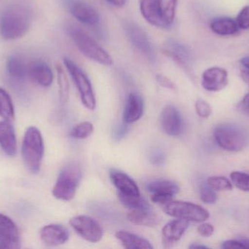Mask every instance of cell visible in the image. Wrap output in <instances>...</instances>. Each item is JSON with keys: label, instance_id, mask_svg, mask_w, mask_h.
I'll return each mask as SVG.
<instances>
[{"label": "cell", "instance_id": "60d3db41", "mask_svg": "<svg viewBox=\"0 0 249 249\" xmlns=\"http://www.w3.org/2000/svg\"><path fill=\"white\" fill-rule=\"evenodd\" d=\"M165 154L160 151H157L151 154V162L156 166H161L165 163Z\"/></svg>", "mask_w": 249, "mask_h": 249}, {"label": "cell", "instance_id": "cb8c5ba5", "mask_svg": "<svg viewBox=\"0 0 249 249\" xmlns=\"http://www.w3.org/2000/svg\"><path fill=\"white\" fill-rule=\"evenodd\" d=\"M7 70L10 77L18 80H24L28 76L29 67L18 56H11L7 61Z\"/></svg>", "mask_w": 249, "mask_h": 249}, {"label": "cell", "instance_id": "d6a6232c", "mask_svg": "<svg viewBox=\"0 0 249 249\" xmlns=\"http://www.w3.org/2000/svg\"><path fill=\"white\" fill-rule=\"evenodd\" d=\"M231 178L237 188L244 192H249V174L235 171L231 174Z\"/></svg>", "mask_w": 249, "mask_h": 249}, {"label": "cell", "instance_id": "bcb514c9", "mask_svg": "<svg viewBox=\"0 0 249 249\" xmlns=\"http://www.w3.org/2000/svg\"><path fill=\"white\" fill-rule=\"evenodd\" d=\"M240 63H241L247 70H249V56H247V57L241 58V60H240Z\"/></svg>", "mask_w": 249, "mask_h": 249}, {"label": "cell", "instance_id": "f1b7e54d", "mask_svg": "<svg viewBox=\"0 0 249 249\" xmlns=\"http://www.w3.org/2000/svg\"><path fill=\"white\" fill-rule=\"evenodd\" d=\"M56 71L60 101L64 104L68 101L70 97V83L65 70L61 64H57Z\"/></svg>", "mask_w": 249, "mask_h": 249}, {"label": "cell", "instance_id": "2e32d148", "mask_svg": "<svg viewBox=\"0 0 249 249\" xmlns=\"http://www.w3.org/2000/svg\"><path fill=\"white\" fill-rule=\"evenodd\" d=\"M40 237L44 244L50 247H56L67 242L70 232L63 225L52 224L42 228Z\"/></svg>", "mask_w": 249, "mask_h": 249}, {"label": "cell", "instance_id": "ffe728a7", "mask_svg": "<svg viewBox=\"0 0 249 249\" xmlns=\"http://www.w3.org/2000/svg\"><path fill=\"white\" fill-rule=\"evenodd\" d=\"M0 146L6 154L14 156L17 152V140L13 126L7 121H0Z\"/></svg>", "mask_w": 249, "mask_h": 249}, {"label": "cell", "instance_id": "d4e9b609", "mask_svg": "<svg viewBox=\"0 0 249 249\" xmlns=\"http://www.w3.org/2000/svg\"><path fill=\"white\" fill-rule=\"evenodd\" d=\"M127 219L131 223L139 226L155 227L159 223V218L151 211H131L127 214Z\"/></svg>", "mask_w": 249, "mask_h": 249}, {"label": "cell", "instance_id": "4dcf8cb0", "mask_svg": "<svg viewBox=\"0 0 249 249\" xmlns=\"http://www.w3.org/2000/svg\"><path fill=\"white\" fill-rule=\"evenodd\" d=\"M94 130L93 124L89 121L80 123L77 124L70 133V136L75 139H86L93 133Z\"/></svg>", "mask_w": 249, "mask_h": 249}, {"label": "cell", "instance_id": "e575fe53", "mask_svg": "<svg viewBox=\"0 0 249 249\" xmlns=\"http://www.w3.org/2000/svg\"><path fill=\"white\" fill-rule=\"evenodd\" d=\"M196 111L197 115L203 118H209L212 112L211 105L204 99H202L196 101Z\"/></svg>", "mask_w": 249, "mask_h": 249}, {"label": "cell", "instance_id": "8992f818", "mask_svg": "<svg viewBox=\"0 0 249 249\" xmlns=\"http://www.w3.org/2000/svg\"><path fill=\"white\" fill-rule=\"evenodd\" d=\"M64 63L73 81L74 82V84L78 89L83 105L87 109L93 111L96 108V101L93 87L89 77L86 73L70 58H64Z\"/></svg>", "mask_w": 249, "mask_h": 249}, {"label": "cell", "instance_id": "44dd1931", "mask_svg": "<svg viewBox=\"0 0 249 249\" xmlns=\"http://www.w3.org/2000/svg\"><path fill=\"white\" fill-rule=\"evenodd\" d=\"M210 29L219 36H233L239 32L236 20L231 17L222 16L213 19L210 23Z\"/></svg>", "mask_w": 249, "mask_h": 249}, {"label": "cell", "instance_id": "e0dca14e", "mask_svg": "<svg viewBox=\"0 0 249 249\" xmlns=\"http://www.w3.org/2000/svg\"><path fill=\"white\" fill-rule=\"evenodd\" d=\"M28 76L32 81L43 87H49L53 82V73L47 63L35 61L29 67Z\"/></svg>", "mask_w": 249, "mask_h": 249}, {"label": "cell", "instance_id": "8fae6325", "mask_svg": "<svg viewBox=\"0 0 249 249\" xmlns=\"http://www.w3.org/2000/svg\"><path fill=\"white\" fill-rule=\"evenodd\" d=\"M0 248H20V234L16 224L5 215L0 213Z\"/></svg>", "mask_w": 249, "mask_h": 249}, {"label": "cell", "instance_id": "9c48e42d", "mask_svg": "<svg viewBox=\"0 0 249 249\" xmlns=\"http://www.w3.org/2000/svg\"><path fill=\"white\" fill-rule=\"evenodd\" d=\"M71 228L80 237L90 243H98L103 238V230L99 223L90 216L80 215L70 221Z\"/></svg>", "mask_w": 249, "mask_h": 249}, {"label": "cell", "instance_id": "30bf717a", "mask_svg": "<svg viewBox=\"0 0 249 249\" xmlns=\"http://www.w3.org/2000/svg\"><path fill=\"white\" fill-rule=\"evenodd\" d=\"M160 124L162 131L168 135L178 136L183 131V118L178 110L174 105H168L160 115Z\"/></svg>", "mask_w": 249, "mask_h": 249}, {"label": "cell", "instance_id": "8d00e7d4", "mask_svg": "<svg viewBox=\"0 0 249 249\" xmlns=\"http://www.w3.org/2000/svg\"><path fill=\"white\" fill-rule=\"evenodd\" d=\"M222 248L225 249H249V240H229L222 244Z\"/></svg>", "mask_w": 249, "mask_h": 249}, {"label": "cell", "instance_id": "5b68a950", "mask_svg": "<svg viewBox=\"0 0 249 249\" xmlns=\"http://www.w3.org/2000/svg\"><path fill=\"white\" fill-rule=\"evenodd\" d=\"M213 137L218 146L228 152H240L248 144V136L245 132L229 123L217 126L213 131Z\"/></svg>", "mask_w": 249, "mask_h": 249}, {"label": "cell", "instance_id": "f6af8a7d", "mask_svg": "<svg viewBox=\"0 0 249 249\" xmlns=\"http://www.w3.org/2000/svg\"><path fill=\"white\" fill-rule=\"evenodd\" d=\"M107 1L115 7H121L125 4L126 0H107Z\"/></svg>", "mask_w": 249, "mask_h": 249}, {"label": "cell", "instance_id": "f35d334b", "mask_svg": "<svg viewBox=\"0 0 249 249\" xmlns=\"http://www.w3.org/2000/svg\"><path fill=\"white\" fill-rule=\"evenodd\" d=\"M156 80L161 86L165 89H170V90H175L177 89L175 83L166 76H162V75H157Z\"/></svg>", "mask_w": 249, "mask_h": 249}, {"label": "cell", "instance_id": "ba28073f", "mask_svg": "<svg viewBox=\"0 0 249 249\" xmlns=\"http://www.w3.org/2000/svg\"><path fill=\"white\" fill-rule=\"evenodd\" d=\"M124 29L127 38L133 46L143 54L149 62L155 64L157 61L156 52L144 31L133 22H126Z\"/></svg>", "mask_w": 249, "mask_h": 249}, {"label": "cell", "instance_id": "836d02e7", "mask_svg": "<svg viewBox=\"0 0 249 249\" xmlns=\"http://www.w3.org/2000/svg\"><path fill=\"white\" fill-rule=\"evenodd\" d=\"M200 199L206 204H213L217 200L215 190L211 188L208 184L202 186L200 190Z\"/></svg>", "mask_w": 249, "mask_h": 249}, {"label": "cell", "instance_id": "d6986e66", "mask_svg": "<svg viewBox=\"0 0 249 249\" xmlns=\"http://www.w3.org/2000/svg\"><path fill=\"white\" fill-rule=\"evenodd\" d=\"M109 175L112 184L118 189L119 193L125 195H141L140 190L137 184L127 174L116 170H112Z\"/></svg>", "mask_w": 249, "mask_h": 249}, {"label": "cell", "instance_id": "7402d4cb", "mask_svg": "<svg viewBox=\"0 0 249 249\" xmlns=\"http://www.w3.org/2000/svg\"><path fill=\"white\" fill-rule=\"evenodd\" d=\"M189 228V222L177 219L170 221L162 229V235L167 242L176 243L181 239Z\"/></svg>", "mask_w": 249, "mask_h": 249}, {"label": "cell", "instance_id": "ab89813d", "mask_svg": "<svg viewBox=\"0 0 249 249\" xmlns=\"http://www.w3.org/2000/svg\"><path fill=\"white\" fill-rule=\"evenodd\" d=\"M197 232L201 236L209 238L213 235V232H214V228L211 224L203 223L198 227Z\"/></svg>", "mask_w": 249, "mask_h": 249}, {"label": "cell", "instance_id": "83f0119b", "mask_svg": "<svg viewBox=\"0 0 249 249\" xmlns=\"http://www.w3.org/2000/svg\"><path fill=\"white\" fill-rule=\"evenodd\" d=\"M0 117L7 121H13L15 117L14 106L11 97L1 88H0Z\"/></svg>", "mask_w": 249, "mask_h": 249}, {"label": "cell", "instance_id": "d590c367", "mask_svg": "<svg viewBox=\"0 0 249 249\" xmlns=\"http://www.w3.org/2000/svg\"><path fill=\"white\" fill-rule=\"evenodd\" d=\"M235 20L240 29H244V30L249 29V5L245 6L240 10Z\"/></svg>", "mask_w": 249, "mask_h": 249}, {"label": "cell", "instance_id": "ac0fdd59", "mask_svg": "<svg viewBox=\"0 0 249 249\" xmlns=\"http://www.w3.org/2000/svg\"><path fill=\"white\" fill-rule=\"evenodd\" d=\"M143 112V102L142 98L137 94H129L123 114V121L124 124H133L139 121L142 118Z\"/></svg>", "mask_w": 249, "mask_h": 249}, {"label": "cell", "instance_id": "6da1fadb", "mask_svg": "<svg viewBox=\"0 0 249 249\" xmlns=\"http://www.w3.org/2000/svg\"><path fill=\"white\" fill-rule=\"evenodd\" d=\"M32 23V11L24 4H10L0 19V33L6 40L20 39L29 32Z\"/></svg>", "mask_w": 249, "mask_h": 249}, {"label": "cell", "instance_id": "b9f144b4", "mask_svg": "<svg viewBox=\"0 0 249 249\" xmlns=\"http://www.w3.org/2000/svg\"><path fill=\"white\" fill-rule=\"evenodd\" d=\"M239 108L244 114L249 115V93L247 94L243 98L240 103Z\"/></svg>", "mask_w": 249, "mask_h": 249}, {"label": "cell", "instance_id": "5bb4252c", "mask_svg": "<svg viewBox=\"0 0 249 249\" xmlns=\"http://www.w3.org/2000/svg\"><path fill=\"white\" fill-rule=\"evenodd\" d=\"M140 10L146 21L161 29H169L171 25L165 20L159 0H140Z\"/></svg>", "mask_w": 249, "mask_h": 249}, {"label": "cell", "instance_id": "7a4b0ae2", "mask_svg": "<svg viewBox=\"0 0 249 249\" xmlns=\"http://www.w3.org/2000/svg\"><path fill=\"white\" fill-rule=\"evenodd\" d=\"M66 32L83 55L102 65H112L113 60L110 55L81 28L69 24Z\"/></svg>", "mask_w": 249, "mask_h": 249}, {"label": "cell", "instance_id": "484cf974", "mask_svg": "<svg viewBox=\"0 0 249 249\" xmlns=\"http://www.w3.org/2000/svg\"><path fill=\"white\" fill-rule=\"evenodd\" d=\"M120 201L124 207L130 209V211H151L150 205L143 199V197L135 195H125V194H118Z\"/></svg>", "mask_w": 249, "mask_h": 249}, {"label": "cell", "instance_id": "4fadbf2b", "mask_svg": "<svg viewBox=\"0 0 249 249\" xmlns=\"http://www.w3.org/2000/svg\"><path fill=\"white\" fill-rule=\"evenodd\" d=\"M162 53L167 57L172 58L181 68L186 71H190L193 56L190 48L184 44L178 41H168L166 44V48H164Z\"/></svg>", "mask_w": 249, "mask_h": 249}, {"label": "cell", "instance_id": "74e56055", "mask_svg": "<svg viewBox=\"0 0 249 249\" xmlns=\"http://www.w3.org/2000/svg\"><path fill=\"white\" fill-rule=\"evenodd\" d=\"M174 194L169 193H153L151 200L155 204L165 205L172 200Z\"/></svg>", "mask_w": 249, "mask_h": 249}, {"label": "cell", "instance_id": "52a82bcc", "mask_svg": "<svg viewBox=\"0 0 249 249\" xmlns=\"http://www.w3.org/2000/svg\"><path fill=\"white\" fill-rule=\"evenodd\" d=\"M164 211L168 216L187 222H203L207 220L210 213L202 206L184 201H172L165 204Z\"/></svg>", "mask_w": 249, "mask_h": 249}, {"label": "cell", "instance_id": "277c9868", "mask_svg": "<svg viewBox=\"0 0 249 249\" xmlns=\"http://www.w3.org/2000/svg\"><path fill=\"white\" fill-rule=\"evenodd\" d=\"M81 178L82 171L78 164H69L61 170L53 189V195L64 201L72 200Z\"/></svg>", "mask_w": 249, "mask_h": 249}, {"label": "cell", "instance_id": "f546056e", "mask_svg": "<svg viewBox=\"0 0 249 249\" xmlns=\"http://www.w3.org/2000/svg\"><path fill=\"white\" fill-rule=\"evenodd\" d=\"M159 1L164 18L171 26L175 19L177 0H159Z\"/></svg>", "mask_w": 249, "mask_h": 249}, {"label": "cell", "instance_id": "7c38bea8", "mask_svg": "<svg viewBox=\"0 0 249 249\" xmlns=\"http://www.w3.org/2000/svg\"><path fill=\"white\" fill-rule=\"evenodd\" d=\"M201 84L208 92H219L228 84V73L220 67H212L203 72Z\"/></svg>", "mask_w": 249, "mask_h": 249}, {"label": "cell", "instance_id": "7bdbcfd3", "mask_svg": "<svg viewBox=\"0 0 249 249\" xmlns=\"http://www.w3.org/2000/svg\"><path fill=\"white\" fill-rule=\"evenodd\" d=\"M127 129L126 127V126L121 125L118 127L117 129L116 132H115V134H116V137L118 138H120V137H122L123 136L127 133Z\"/></svg>", "mask_w": 249, "mask_h": 249}, {"label": "cell", "instance_id": "ee69618b", "mask_svg": "<svg viewBox=\"0 0 249 249\" xmlns=\"http://www.w3.org/2000/svg\"><path fill=\"white\" fill-rule=\"evenodd\" d=\"M241 77L243 81L249 87V70H247V69L241 70Z\"/></svg>", "mask_w": 249, "mask_h": 249}, {"label": "cell", "instance_id": "603a6c76", "mask_svg": "<svg viewBox=\"0 0 249 249\" xmlns=\"http://www.w3.org/2000/svg\"><path fill=\"white\" fill-rule=\"evenodd\" d=\"M117 239L121 241L124 247L127 249H152V244L145 239L136 234L131 233L127 231L119 230L115 234Z\"/></svg>", "mask_w": 249, "mask_h": 249}, {"label": "cell", "instance_id": "4316f807", "mask_svg": "<svg viewBox=\"0 0 249 249\" xmlns=\"http://www.w3.org/2000/svg\"><path fill=\"white\" fill-rule=\"evenodd\" d=\"M146 190L152 193H169L177 194L180 188L178 184L171 180L160 179L151 181L146 186Z\"/></svg>", "mask_w": 249, "mask_h": 249}, {"label": "cell", "instance_id": "7dc6e473", "mask_svg": "<svg viewBox=\"0 0 249 249\" xmlns=\"http://www.w3.org/2000/svg\"><path fill=\"white\" fill-rule=\"evenodd\" d=\"M190 249H208V247H206V246L197 245V244H193V245L190 246Z\"/></svg>", "mask_w": 249, "mask_h": 249}, {"label": "cell", "instance_id": "3957f363", "mask_svg": "<svg viewBox=\"0 0 249 249\" xmlns=\"http://www.w3.org/2000/svg\"><path fill=\"white\" fill-rule=\"evenodd\" d=\"M43 138L36 127H31L26 130L22 143V158L27 169L32 173H37L43 159Z\"/></svg>", "mask_w": 249, "mask_h": 249}, {"label": "cell", "instance_id": "9a60e30c", "mask_svg": "<svg viewBox=\"0 0 249 249\" xmlns=\"http://www.w3.org/2000/svg\"><path fill=\"white\" fill-rule=\"evenodd\" d=\"M69 10L79 21L87 25L96 24L100 20L99 12L90 4L80 0H71L68 4Z\"/></svg>", "mask_w": 249, "mask_h": 249}, {"label": "cell", "instance_id": "1f68e13d", "mask_svg": "<svg viewBox=\"0 0 249 249\" xmlns=\"http://www.w3.org/2000/svg\"><path fill=\"white\" fill-rule=\"evenodd\" d=\"M207 184L215 191H231L233 188L231 181L223 176L209 177Z\"/></svg>", "mask_w": 249, "mask_h": 249}]
</instances>
